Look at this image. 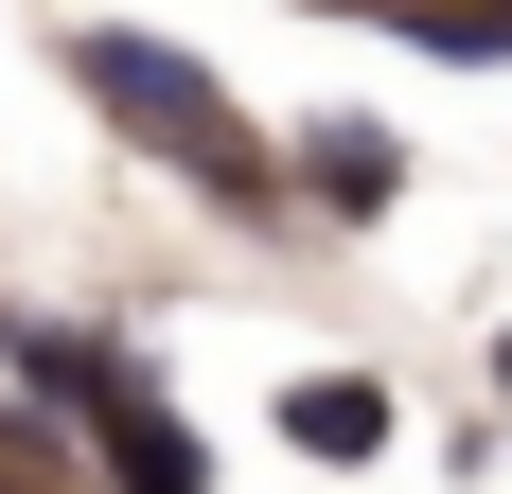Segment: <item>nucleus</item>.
<instances>
[{
	"label": "nucleus",
	"mask_w": 512,
	"mask_h": 494,
	"mask_svg": "<svg viewBox=\"0 0 512 494\" xmlns=\"http://www.w3.org/2000/svg\"><path fill=\"white\" fill-rule=\"evenodd\" d=\"M71 71L106 89V124H124V142L195 159L212 195H265V142L230 124V106H212V71H195V53H159V36H71Z\"/></svg>",
	"instance_id": "1"
},
{
	"label": "nucleus",
	"mask_w": 512,
	"mask_h": 494,
	"mask_svg": "<svg viewBox=\"0 0 512 494\" xmlns=\"http://www.w3.org/2000/svg\"><path fill=\"white\" fill-rule=\"evenodd\" d=\"M18 371H36V406H71V424L106 442V477H124V494H212L195 424H177V406H159L106 336H18Z\"/></svg>",
	"instance_id": "2"
},
{
	"label": "nucleus",
	"mask_w": 512,
	"mask_h": 494,
	"mask_svg": "<svg viewBox=\"0 0 512 494\" xmlns=\"http://www.w3.org/2000/svg\"><path fill=\"white\" fill-rule=\"evenodd\" d=\"M283 442H301V459H371V442H389V389H354V371H301V389H283Z\"/></svg>",
	"instance_id": "3"
},
{
	"label": "nucleus",
	"mask_w": 512,
	"mask_h": 494,
	"mask_svg": "<svg viewBox=\"0 0 512 494\" xmlns=\"http://www.w3.org/2000/svg\"><path fill=\"white\" fill-rule=\"evenodd\" d=\"M389 177H407V159L371 142V124H336V142H318V195H354V212H371V195H389Z\"/></svg>",
	"instance_id": "4"
},
{
	"label": "nucleus",
	"mask_w": 512,
	"mask_h": 494,
	"mask_svg": "<svg viewBox=\"0 0 512 494\" xmlns=\"http://www.w3.org/2000/svg\"><path fill=\"white\" fill-rule=\"evenodd\" d=\"M407 53H442V71H495V53H512V18H407Z\"/></svg>",
	"instance_id": "5"
},
{
	"label": "nucleus",
	"mask_w": 512,
	"mask_h": 494,
	"mask_svg": "<svg viewBox=\"0 0 512 494\" xmlns=\"http://www.w3.org/2000/svg\"><path fill=\"white\" fill-rule=\"evenodd\" d=\"M495 371H512V336H495Z\"/></svg>",
	"instance_id": "6"
}]
</instances>
